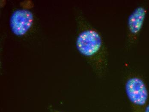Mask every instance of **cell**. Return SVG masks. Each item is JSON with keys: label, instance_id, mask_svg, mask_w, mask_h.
I'll list each match as a JSON object with an SVG mask.
<instances>
[{"label": "cell", "instance_id": "obj_1", "mask_svg": "<svg viewBox=\"0 0 149 112\" xmlns=\"http://www.w3.org/2000/svg\"><path fill=\"white\" fill-rule=\"evenodd\" d=\"M76 46L79 52L90 59L97 75L102 78L108 68V54L102 37L92 28L84 30L77 37Z\"/></svg>", "mask_w": 149, "mask_h": 112}, {"label": "cell", "instance_id": "obj_2", "mask_svg": "<svg viewBox=\"0 0 149 112\" xmlns=\"http://www.w3.org/2000/svg\"><path fill=\"white\" fill-rule=\"evenodd\" d=\"M125 90L132 112H143L149 101L148 91L144 81L138 76H131L125 83Z\"/></svg>", "mask_w": 149, "mask_h": 112}, {"label": "cell", "instance_id": "obj_3", "mask_svg": "<svg viewBox=\"0 0 149 112\" xmlns=\"http://www.w3.org/2000/svg\"><path fill=\"white\" fill-rule=\"evenodd\" d=\"M33 20V15L29 11L25 10L15 11L10 20L12 32L17 36L24 35L31 27Z\"/></svg>", "mask_w": 149, "mask_h": 112}, {"label": "cell", "instance_id": "obj_4", "mask_svg": "<svg viewBox=\"0 0 149 112\" xmlns=\"http://www.w3.org/2000/svg\"><path fill=\"white\" fill-rule=\"evenodd\" d=\"M147 11L144 7L139 6L133 10L127 20V30L129 40L141 31L145 20Z\"/></svg>", "mask_w": 149, "mask_h": 112}, {"label": "cell", "instance_id": "obj_5", "mask_svg": "<svg viewBox=\"0 0 149 112\" xmlns=\"http://www.w3.org/2000/svg\"><path fill=\"white\" fill-rule=\"evenodd\" d=\"M48 109L49 110V111H50L51 112H64L58 111L57 110H55L52 106H49V107H48Z\"/></svg>", "mask_w": 149, "mask_h": 112}, {"label": "cell", "instance_id": "obj_6", "mask_svg": "<svg viewBox=\"0 0 149 112\" xmlns=\"http://www.w3.org/2000/svg\"><path fill=\"white\" fill-rule=\"evenodd\" d=\"M143 112H149V101L148 103L147 104V106L145 107Z\"/></svg>", "mask_w": 149, "mask_h": 112}]
</instances>
